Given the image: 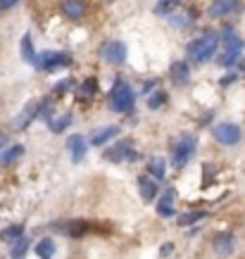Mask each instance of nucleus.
<instances>
[{"mask_svg":"<svg viewBox=\"0 0 245 259\" xmlns=\"http://www.w3.org/2000/svg\"><path fill=\"white\" fill-rule=\"evenodd\" d=\"M219 43H222V36H219V33H212V31L202 33V36H198L195 40L188 43V57L195 64L207 62V60H212V57L217 55Z\"/></svg>","mask_w":245,"mask_h":259,"instance_id":"1","label":"nucleus"},{"mask_svg":"<svg viewBox=\"0 0 245 259\" xmlns=\"http://www.w3.org/2000/svg\"><path fill=\"white\" fill-rule=\"evenodd\" d=\"M134 102H136L134 91H131L124 81H114L112 93H110L112 110H114V112H131V110H134Z\"/></svg>","mask_w":245,"mask_h":259,"instance_id":"2","label":"nucleus"},{"mask_svg":"<svg viewBox=\"0 0 245 259\" xmlns=\"http://www.w3.org/2000/svg\"><path fill=\"white\" fill-rule=\"evenodd\" d=\"M195 145H198V141H195V136H181L179 141H176L174 145V152H172V164H174V169H183V166L188 164V159L193 157V152H195Z\"/></svg>","mask_w":245,"mask_h":259,"instance_id":"3","label":"nucleus"},{"mask_svg":"<svg viewBox=\"0 0 245 259\" xmlns=\"http://www.w3.org/2000/svg\"><path fill=\"white\" fill-rule=\"evenodd\" d=\"M214 134V141L222 143V145H238L240 138H243V131H240V126L233 124V121H224V124H217L212 128Z\"/></svg>","mask_w":245,"mask_h":259,"instance_id":"4","label":"nucleus"},{"mask_svg":"<svg viewBox=\"0 0 245 259\" xmlns=\"http://www.w3.org/2000/svg\"><path fill=\"white\" fill-rule=\"evenodd\" d=\"M100 55L110 64H124L127 62V46L121 40H107L100 46Z\"/></svg>","mask_w":245,"mask_h":259,"instance_id":"5","label":"nucleus"},{"mask_svg":"<svg viewBox=\"0 0 245 259\" xmlns=\"http://www.w3.org/2000/svg\"><path fill=\"white\" fill-rule=\"evenodd\" d=\"M69 62H71L69 53H53V50H46V53L38 55L36 67H38V69H46V71H53V69H57V67H67Z\"/></svg>","mask_w":245,"mask_h":259,"instance_id":"6","label":"nucleus"},{"mask_svg":"<svg viewBox=\"0 0 245 259\" xmlns=\"http://www.w3.org/2000/svg\"><path fill=\"white\" fill-rule=\"evenodd\" d=\"M105 159L110 162H124V159H136V150L131 141H119L110 150H105Z\"/></svg>","mask_w":245,"mask_h":259,"instance_id":"7","label":"nucleus"},{"mask_svg":"<svg viewBox=\"0 0 245 259\" xmlns=\"http://www.w3.org/2000/svg\"><path fill=\"white\" fill-rule=\"evenodd\" d=\"M62 12L67 19H71V22H81L84 17H86L88 8L84 0H62Z\"/></svg>","mask_w":245,"mask_h":259,"instance_id":"8","label":"nucleus"},{"mask_svg":"<svg viewBox=\"0 0 245 259\" xmlns=\"http://www.w3.org/2000/svg\"><path fill=\"white\" fill-rule=\"evenodd\" d=\"M212 247L217 254L229 257V254H233V250H236V238H233V233H219V236H214Z\"/></svg>","mask_w":245,"mask_h":259,"instance_id":"9","label":"nucleus"},{"mask_svg":"<svg viewBox=\"0 0 245 259\" xmlns=\"http://www.w3.org/2000/svg\"><path fill=\"white\" fill-rule=\"evenodd\" d=\"M233 10H240L238 0H214L212 5H210V10H207V15L212 17V19H219V17L231 15Z\"/></svg>","mask_w":245,"mask_h":259,"instance_id":"10","label":"nucleus"},{"mask_svg":"<svg viewBox=\"0 0 245 259\" xmlns=\"http://www.w3.org/2000/svg\"><path fill=\"white\" fill-rule=\"evenodd\" d=\"M67 150H69V155H71V162H81V159L86 157V141L81 136H69Z\"/></svg>","mask_w":245,"mask_h":259,"instance_id":"11","label":"nucleus"},{"mask_svg":"<svg viewBox=\"0 0 245 259\" xmlns=\"http://www.w3.org/2000/svg\"><path fill=\"white\" fill-rule=\"evenodd\" d=\"M138 190H141V197L145 200V202H152L155 197H157V181L148 179V176H141L138 179Z\"/></svg>","mask_w":245,"mask_h":259,"instance_id":"12","label":"nucleus"},{"mask_svg":"<svg viewBox=\"0 0 245 259\" xmlns=\"http://www.w3.org/2000/svg\"><path fill=\"white\" fill-rule=\"evenodd\" d=\"M222 43H224V50H243L245 48V40L231 26H226L222 31Z\"/></svg>","mask_w":245,"mask_h":259,"instance_id":"13","label":"nucleus"},{"mask_svg":"<svg viewBox=\"0 0 245 259\" xmlns=\"http://www.w3.org/2000/svg\"><path fill=\"white\" fill-rule=\"evenodd\" d=\"M172 81H174L176 86H186L190 79V69H188V64L186 62H174L172 64Z\"/></svg>","mask_w":245,"mask_h":259,"instance_id":"14","label":"nucleus"},{"mask_svg":"<svg viewBox=\"0 0 245 259\" xmlns=\"http://www.w3.org/2000/svg\"><path fill=\"white\" fill-rule=\"evenodd\" d=\"M114 136H119V126H105V128H100V131H95L93 138H91V143L98 148V145H105V143L110 141V138H114Z\"/></svg>","mask_w":245,"mask_h":259,"instance_id":"15","label":"nucleus"},{"mask_svg":"<svg viewBox=\"0 0 245 259\" xmlns=\"http://www.w3.org/2000/svg\"><path fill=\"white\" fill-rule=\"evenodd\" d=\"M157 214L159 217H174V193L172 190L162 200H157Z\"/></svg>","mask_w":245,"mask_h":259,"instance_id":"16","label":"nucleus"},{"mask_svg":"<svg viewBox=\"0 0 245 259\" xmlns=\"http://www.w3.org/2000/svg\"><path fill=\"white\" fill-rule=\"evenodd\" d=\"M22 57L26 60V62H31V64L38 62V55H36V50H33V40H31L29 33L22 38Z\"/></svg>","mask_w":245,"mask_h":259,"instance_id":"17","label":"nucleus"},{"mask_svg":"<svg viewBox=\"0 0 245 259\" xmlns=\"http://www.w3.org/2000/svg\"><path fill=\"white\" fill-rule=\"evenodd\" d=\"M36 254H38L40 259H53V254H55V243H53L50 238H43V240L36 245Z\"/></svg>","mask_w":245,"mask_h":259,"instance_id":"18","label":"nucleus"},{"mask_svg":"<svg viewBox=\"0 0 245 259\" xmlns=\"http://www.w3.org/2000/svg\"><path fill=\"white\" fill-rule=\"evenodd\" d=\"M148 171H150V176H155L157 181H162V179H165V174H167L165 159H162V157L150 159V164H148Z\"/></svg>","mask_w":245,"mask_h":259,"instance_id":"19","label":"nucleus"},{"mask_svg":"<svg viewBox=\"0 0 245 259\" xmlns=\"http://www.w3.org/2000/svg\"><path fill=\"white\" fill-rule=\"evenodd\" d=\"M243 55V50H224L222 55L217 57V62L222 64V67H231V64H236Z\"/></svg>","mask_w":245,"mask_h":259,"instance_id":"20","label":"nucleus"},{"mask_svg":"<svg viewBox=\"0 0 245 259\" xmlns=\"http://www.w3.org/2000/svg\"><path fill=\"white\" fill-rule=\"evenodd\" d=\"M22 155H24V145H12V148H10L8 152L3 155V159H0V162H3L5 166H10V164H15V162L22 157Z\"/></svg>","mask_w":245,"mask_h":259,"instance_id":"21","label":"nucleus"},{"mask_svg":"<svg viewBox=\"0 0 245 259\" xmlns=\"http://www.w3.org/2000/svg\"><path fill=\"white\" fill-rule=\"evenodd\" d=\"M26 252H29V240H26V236L15 240V245H12V259H26Z\"/></svg>","mask_w":245,"mask_h":259,"instance_id":"22","label":"nucleus"},{"mask_svg":"<svg viewBox=\"0 0 245 259\" xmlns=\"http://www.w3.org/2000/svg\"><path fill=\"white\" fill-rule=\"evenodd\" d=\"M71 124V114H62V117L53 119V121H48V126H50V131L53 134H62L64 128Z\"/></svg>","mask_w":245,"mask_h":259,"instance_id":"23","label":"nucleus"},{"mask_svg":"<svg viewBox=\"0 0 245 259\" xmlns=\"http://www.w3.org/2000/svg\"><path fill=\"white\" fill-rule=\"evenodd\" d=\"M95 91H98V83H95V79H86L84 83H81L79 88V98L84 95V100H91L95 95Z\"/></svg>","mask_w":245,"mask_h":259,"instance_id":"24","label":"nucleus"},{"mask_svg":"<svg viewBox=\"0 0 245 259\" xmlns=\"http://www.w3.org/2000/svg\"><path fill=\"white\" fill-rule=\"evenodd\" d=\"M176 5H179V0H159L155 5V15H172Z\"/></svg>","mask_w":245,"mask_h":259,"instance_id":"25","label":"nucleus"},{"mask_svg":"<svg viewBox=\"0 0 245 259\" xmlns=\"http://www.w3.org/2000/svg\"><path fill=\"white\" fill-rule=\"evenodd\" d=\"M64 231H67L69 236L79 238V236H84V233L88 231V224H86V221H74V224H69V226L64 228Z\"/></svg>","mask_w":245,"mask_h":259,"instance_id":"26","label":"nucleus"},{"mask_svg":"<svg viewBox=\"0 0 245 259\" xmlns=\"http://www.w3.org/2000/svg\"><path fill=\"white\" fill-rule=\"evenodd\" d=\"M200 219H205V212H188L183 217H179V226H190V224H195Z\"/></svg>","mask_w":245,"mask_h":259,"instance_id":"27","label":"nucleus"},{"mask_svg":"<svg viewBox=\"0 0 245 259\" xmlns=\"http://www.w3.org/2000/svg\"><path fill=\"white\" fill-rule=\"evenodd\" d=\"M3 238L5 240H19V238H24V226H10L3 231Z\"/></svg>","mask_w":245,"mask_h":259,"instance_id":"28","label":"nucleus"},{"mask_svg":"<svg viewBox=\"0 0 245 259\" xmlns=\"http://www.w3.org/2000/svg\"><path fill=\"white\" fill-rule=\"evenodd\" d=\"M165 100H167L165 91H157V93H155L150 100H148V107H150V110H157V107H162V105H165Z\"/></svg>","mask_w":245,"mask_h":259,"instance_id":"29","label":"nucleus"},{"mask_svg":"<svg viewBox=\"0 0 245 259\" xmlns=\"http://www.w3.org/2000/svg\"><path fill=\"white\" fill-rule=\"evenodd\" d=\"M69 86H71V81H62V83H57L55 86V93H62V91H67Z\"/></svg>","mask_w":245,"mask_h":259,"instance_id":"30","label":"nucleus"},{"mask_svg":"<svg viewBox=\"0 0 245 259\" xmlns=\"http://www.w3.org/2000/svg\"><path fill=\"white\" fill-rule=\"evenodd\" d=\"M19 0H0V8L3 10H8V8H12V5H17Z\"/></svg>","mask_w":245,"mask_h":259,"instance_id":"31","label":"nucleus"},{"mask_svg":"<svg viewBox=\"0 0 245 259\" xmlns=\"http://www.w3.org/2000/svg\"><path fill=\"white\" fill-rule=\"evenodd\" d=\"M169 252H172V243H167L165 247H162V254H169Z\"/></svg>","mask_w":245,"mask_h":259,"instance_id":"32","label":"nucleus"}]
</instances>
